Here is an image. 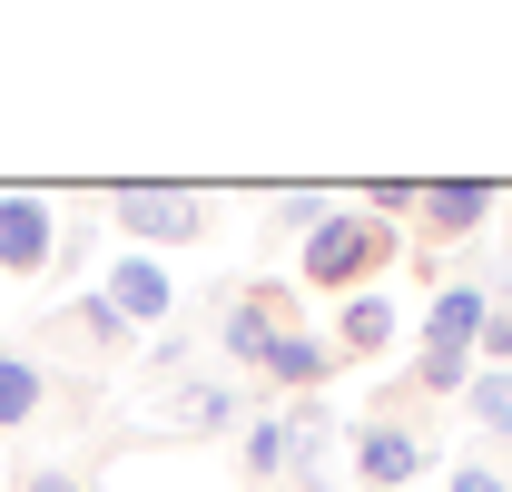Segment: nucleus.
Instances as JSON below:
<instances>
[{
    "label": "nucleus",
    "mask_w": 512,
    "mask_h": 492,
    "mask_svg": "<svg viewBox=\"0 0 512 492\" xmlns=\"http://www.w3.org/2000/svg\"><path fill=\"white\" fill-rule=\"evenodd\" d=\"M394 256H404V237L384 227L375 207H325L316 227H306L296 286H306V296H316V286H325V296H365V286H375Z\"/></svg>",
    "instance_id": "f257e3e1"
},
{
    "label": "nucleus",
    "mask_w": 512,
    "mask_h": 492,
    "mask_svg": "<svg viewBox=\"0 0 512 492\" xmlns=\"http://www.w3.org/2000/svg\"><path fill=\"white\" fill-rule=\"evenodd\" d=\"M296 286L286 276H256V286H227V315H217V345L237 355V365H266L286 335H296Z\"/></svg>",
    "instance_id": "f03ea898"
},
{
    "label": "nucleus",
    "mask_w": 512,
    "mask_h": 492,
    "mask_svg": "<svg viewBox=\"0 0 512 492\" xmlns=\"http://www.w3.org/2000/svg\"><path fill=\"white\" fill-rule=\"evenodd\" d=\"M109 217L138 237V256L207 237V197H197V187H148V178H128V187H109Z\"/></svg>",
    "instance_id": "7ed1b4c3"
},
{
    "label": "nucleus",
    "mask_w": 512,
    "mask_h": 492,
    "mask_svg": "<svg viewBox=\"0 0 512 492\" xmlns=\"http://www.w3.org/2000/svg\"><path fill=\"white\" fill-rule=\"evenodd\" d=\"M60 266V217L40 187H0V276H50Z\"/></svg>",
    "instance_id": "20e7f679"
},
{
    "label": "nucleus",
    "mask_w": 512,
    "mask_h": 492,
    "mask_svg": "<svg viewBox=\"0 0 512 492\" xmlns=\"http://www.w3.org/2000/svg\"><path fill=\"white\" fill-rule=\"evenodd\" d=\"M493 207H503V187H493V178H434L414 217H424V237H434V246H463V237L493 227Z\"/></svg>",
    "instance_id": "39448f33"
},
{
    "label": "nucleus",
    "mask_w": 512,
    "mask_h": 492,
    "mask_svg": "<svg viewBox=\"0 0 512 492\" xmlns=\"http://www.w3.org/2000/svg\"><path fill=\"white\" fill-rule=\"evenodd\" d=\"M414 473H424V433L414 424H365L355 433V483L365 492H404Z\"/></svg>",
    "instance_id": "423d86ee"
},
{
    "label": "nucleus",
    "mask_w": 512,
    "mask_h": 492,
    "mask_svg": "<svg viewBox=\"0 0 512 492\" xmlns=\"http://www.w3.org/2000/svg\"><path fill=\"white\" fill-rule=\"evenodd\" d=\"M99 296H109L128 325H168V315H178V286H168V266H158V256H119Z\"/></svg>",
    "instance_id": "0eeeda50"
},
{
    "label": "nucleus",
    "mask_w": 512,
    "mask_h": 492,
    "mask_svg": "<svg viewBox=\"0 0 512 492\" xmlns=\"http://www.w3.org/2000/svg\"><path fill=\"white\" fill-rule=\"evenodd\" d=\"M335 365H345V355H335V335H306V325H296V335H286L256 374H266V384H286V394H325Z\"/></svg>",
    "instance_id": "6e6552de"
},
{
    "label": "nucleus",
    "mask_w": 512,
    "mask_h": 492,
    "mask_svg": "<svg viewBox=\"0 0 512 492\" xmlns=\"http://www.w3.org/2000/svg\"><path fill=\"white\" fill-rule=\"evenodd\" d=\"M483 315H493L483 286H444V296L424 306V345H463V355H473V345H483Z\"/></svg>",
    "instance_id": "1a4fd4ad"
},
{
    "label": "nucleus",
    "mask_w": 512,
    "mask_h": 492,
    "mask_svg": "<svg viewBox=\"0 0 512 492\" xmlns=\"http://www.w3.org/2000/svg\"><path fill=\"white\" fill-rule=\"evenodd\" d=\"M168 433H237V384H207V374H188V384L168 394Z\"/></svg>",
    "instance_id": "9d476101"
},
{
    "label": "nucleus",
    "mask_w": 512,
    "mask_h": 492,
    "mask_svg": "<svg viewBox=\"0 0 512 492\" xmlns=\"http://www.w3.org/2000/svg\"><path fill=\"white\" fill-rule=\"evenodd\" d=\"M384 345H394V296H384V286L345 296V315H335V355H384Z\"/></svg>",
    "instance_id": "9b49d317"
},
{
    "label": "nucleus",
    "mask_w": 512,
    "mask_h": 492,
    "mask_svg": "<svg viewBox=\"0 0 512 492\" xmlns=\"http://www.w3.org/2000/svg\"><path fill=\"white\" fill-rule=\"evenodd\" d=\"M40 404H50V374L30 365V355H0V433H30Z\"/></svg>",
    "instance_id": "f8f14e48"
},
{
    "label": "nucleus",
    "mask_w": 512,
    "mask_h": 492,
    "mask_svg": "<svg viewBox=\"0 0 512 492\" xmlns=\"http://www.w3.org/2000/svg\"><path fill=\"white\" fill-rule=\"evenodd\" d=\"M473 365H483V355H463V345H424V355L404 365V384H414V394H463Z\"/></svg>",
    "instance_id": "ddd939ff"
},
{
    "label": "nucleus",
    "mask_w": 512,
    "mask_h": 492,
    "mask_svg": "<svg viewBox=\"0 0 512 492\" xmlns=\"http://www.w3.org/2000/svg\"><path fill=\"white\" fill-rule=\"evenodd\" d=\"M60 325H69V335H79V345H99V355H119L128 335H138V325H128L119 306H109V296H79V306H69Z\"/></svg>",
    "instance_id": "4468645a"
},
{
    "label": "nucleus",
    "mask_w": 512,
    "mask_h": 492,
    "mask_svg": "<svg viewBox=\"0 0 512 492\" xmlns=\"http://www.w3.org/2000/svg\"><path fill=\"white\" fill-rule=\"evenodd\" d=\"M463 404H473V424H483V433H512V365H473Z\"/></svg>",
    "instance_id": "2eb2a0df"
},
{
    "label": "nucleus",
    "mask_w": 512,
    "mask_h": 492,
    "mask_svg": "<svg viewBox=\"0 0 512 492\" xmlns=\"http://www.w3.org/2000/svg\"><path fill=\"white\" fill-rule=\"evenodd\" d=\"M286 443H296V424H286V414H256L237 453H247V473H286Z\"/></svg>",
    "instance_id": "dca6fc26"
},
{
    "label": "nucleus",
    "mask_w": 512,
    "mask_h": 492,
    "mask_svg": "<svg viewBox=\"0 0 512 492\" xmlns=\"http://www.w3.org/2000/svg\"><path fill=\"white\" fill-rule=\"evenodd\" d=\"M483 365H512V286L493 296V315H483V345H473Z\"/></svg>",
    "instance_id": "f3484780"
},
{
    "label": "nucleus",
    "mask_w": 512,
    "mask_h": 492,
    "mask_svg": "<svg viewBox=\"0 0 512 492\" xmlns=\"http://www.w3.org/2000/svg\"><path fill=\"white\" fill-rule=\"evenodd\" d=\"M444 492H512V473H503V463H453Z\"/></svg>",
    "instance_id": "a211bd4d"
},
{
    "label": "nucleus",
    "mask_w": 512,
    "mask_h": 492,
    "mask_svg": "<svg viewBox=\"0 0 512 492\" xmlns=\"http://www.w3.org/2000/svg\"><path fill=\"white\" fill-rule=\"evenodd\" d=\"M20 492H89V483H79L69 463H30V473H20Z\"/></svg>",
    "instance_id": "6ab92c4d"
}]
</instances>
